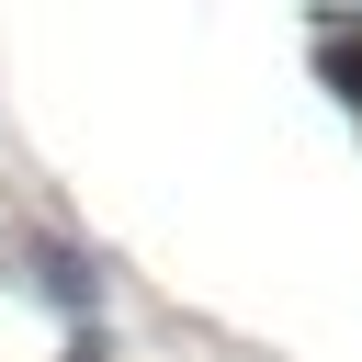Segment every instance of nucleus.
<instances>
[{
	"instance_id": "1",
	"label": "nucleus",
	"mask_w": 362,
	"mask_h": 362,
	"mask_svg": "<svg viewBox=\"0 0 362 362\" xmlns=\"http://www.w3.org/2000/svg\"><path fill=\"white\" fill-rule=\"evenodd\" d=\"M351 102H362V68H351Z\"/></svg>"
},
{
	"instance_id": "2",
	"label": "nucleus",
	"mask_w": 362,
	"mask_h": 362,
	"mask_svg": "<svg viewBox=\"0 0 362 362\" xmlns=\"http://www.w3.org/2000/svg\"><path fill=\"white\" fill-rule=\"evenodd\" d=\"M79 362H102V351H79Z\"/></svg>"
}]
</instances>
